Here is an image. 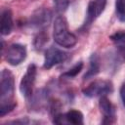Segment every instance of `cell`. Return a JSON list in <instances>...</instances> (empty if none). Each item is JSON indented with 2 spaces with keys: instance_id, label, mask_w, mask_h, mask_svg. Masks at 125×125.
Segmentation results:
<instances>
[{
  "instance_id": "6da1fadb",
  "label": "cell",
  "mask_w": 125,
  "mask_h": 125,
  "mask_svg": "<svg viewBox=\"0 0 125 125\" xmlns=\"http://www.w3.org/2000/svg\"><path fill=\"white\" fill-rule=\"evenodd\" d=\"M15 94V78L9 69L1 71L0 78V116L3 117L11 112L17 103L14 99Z\"/></svg>"
},
{
  "instance_id": "7a4b0ae2",
  "label": "cell",
  "mask_w": 125,
  "mask_h": 125,
  "mask_svg": "<svg viewBox=\"0 0 125 125\" xmlns=\"http://www.w3.org/2000/svg\"><path fill=\"white\" fill-rule=\"evenodd\" d=\"M53 38L59 46L63 48H72L77 43L76 35L69 31L67 21L62 15L56 17L54 21Z\"/></svg>"
},
{
  "instance_id": "3957f363",
  "label": "cell",
  "mask_w": 125,
  "mask_h": 125,
  "mask_svg": "<svg viewBox=\"0 0 125 125\" xmlns=\"http://www.w3.org/2000/svg\"><path fill=\"white\" fill-rule=\"evenodd\" d=\"M112 91H113V84L110 80L98 79L90 83L88 86H86L82 90V93L85 97L96 98V97L106 96L107 94L112 93Z\"/></svg>"
},
{
  "instance_id": "277c9868",
  "label": "cell",
  "mask_w": 125,
  "mask_h": 125,
  "mask_svg": "<svg viewBox=\"0 0 125 125\" xmlns=\"http://www.w3.org/2000/svg\"><path fill=\"white\" fill-rule=\"evenodd\" d=\"M36 74H37V68L34 63H30L23 76L21 77V80L20 82V91L21 95L25 99H30L33 95V88L36 80Z\"/></svg>"
},
{
  "instance_id": "5b68a950",
  "label": "cell",
  "mask_w": 125,
  "mask_h": 125,
  "mask_svg": "<svg viewBox=\"0 0 125 125\" xmlns=\"http://www.w3.org/2000/svg\"><path fill=\"white\" fill-rule=\"evenodd\" d=\"M52 16L53 14L50 9L45 7L38 8L31 14L27 23L32 28H36L39 30L46 29V27H48L49 23L52 21Z\"/></svg>"
},
{
  "instance_id": "8992f818",
  "label": "cell",
  "mask_w": 125,
  "mask_h": 125,
  "mask_svg": "<svg viewBox=\"0 0 125 125\" xmlns=\"http://www.w3.org/2000/svg\"><path fill=\"white\" fill-rule=\"evenodd\" d=\"M107 0H90L87 6L85 21L82 25L83 28L87 29L104 11Z\"/></svg>"
},
{
  "instance_id": "52a82bcc",
  "label": "cell",
  "mask_w": 125,
  "mask_h": 125,
  "mask_svg": "<svg viewBox=\"0 0 125 125\" xmlns=\"http://www.w3.org/2000/svg\"><path fill=\"white\" fill-rule=\"evenodd\" d=\"M69 57V54L54 46L49 47L45 52L44 57V68L50 69L53 66L64 62Z\"/></svg>"
},
{
  "instance_id": "ba28073f",
  "label": "cell",
  "mask_w": 125,
  "mask_h": 125,
  "mask_svg": "<svg viewBox=\"0 0 125 125\" xmlns=\"http://www.w3.org/2000/svg\"><path fill=\"white\" fill-rule=\"evenodd\" d=\"M26 54V47L24 45L14 43L7 48V51L5 53V60L9 64L16 66L25 60Z\"/></svg>"
},
{
  "instance_id": "9c48e42d",
  "label": "cell",
  "mask_w": 125,
  "mask_h": 125,
  "mask_svg": "<svg viewBox=\"0 0 125 125\" xmlns=\"http://www.w3.org/2000/svg\"><path fill=\"white\" fill-rule=\"evenodd\" d=\"M99 107L103 113L102 124H113L116 121L115 106L106 96L100 97Z\"/></svg>"
},
{
  "instance_id": "30bf717a",
  "label": "cell",
  "mask_w": 125,
  "mask_h": 125,
  "mask_svg": "<svg viewBox=\"0 0 125 125\" xmlns=\"http://www.w3.org/2000/svg\"><path fill=\"white\" fill-rule=\"evenodd\" d=\"M101 71V60L97 53H93L89 58V66L85 74L83 75V80H89L99 74Z\"/></svg>"
},
{
  "instance_id": "8fae6325",
  "label": "cell",
  "mask_w": 125,
  "mask_h": 125,
  "mask_svg": "<svg viewBox=\"0 0 125 125\" xmlns=\"http://www.w3.org/2000/svg\"><path fill=\"white\" fill-rule=\"evenodd\" d=\"M14 26L13 21V14L10 9H5L1 13L0 19V31L2 35H8L11 33Z\"/></svg>"
},
{
  "instance_id": "7c38bea8",
  "label": "cell",
  "mask_w": 125,
  "mask_h": 125,
  "mask_svg": "<svg viewBox=\"0 0 125 125\" xmlns=\"http://www.w3.org/2000/svg\"><path fill=\"white\" fill-rule=\"evenodd\" d=\"M64 123H70L73 125L83 124V113L76 109H70L67 112L63 113Z\"/></svg>"
},
{
  "instance_id": "4fadbf2b",
  "label": "cell",
  "mask_w": 125,
  "mask_h": 125,
  "mask_svg": "<svg viewBox=\"0 0 125 125\" xmlns=\"http://www.w3.org/2000/svg\"><path fill=\"white\" fill-rule=\"evenodd\" d=\"M49 41L48 32H46V29L39 30L38 33L35 35L33 39V46L37 51H40L43 49V47L46 45V43Z\"/></svg>"
},
{
  "instance_id": "5bb4252c",
  "label": "cell",
  "mask_w": 125,
  "mask_h": 125,
  "mask_svg": "<svg viewBox=\"0 0 125 125\" xmlns=\"http://www.w3.org/2000/svg\"><path fill=\"white\" fill-rule=\"evenodd\" d=\"M83 66H84L83 62H76L72 67H70L68 70H66L65 72H63V73L62 74V78H66V79L74 78L75 76H77V75L80 73V71L82 70Z\"/></svg>"
},
{
  "instance_id": "9a60e30c",
  "label": "cell",
  "mask_w": 125,
  "mask_h": 125,
  "mask_svg": "<svg viewBox=\"0 0 125 125\" xmlns=\"http://www.w3.org/2000/svg\"><path fill=\"white\" fill-rule=\"evenodd\" d=\"M115 12L118 20L120 21H125V0H116Z\"/></svg>"
},
{
  "instance_id": "2e32d148",
  "label": "cell",
  "mask_w": 125,
  "mask_h": 125,
  "mask_svg": "<svg viewBox=\"0 0 125 125\" xmlns=\"http://www.w3.org/2000/svg\"><path fill=\"white\" fill-rule=\"evenodd\" d=\"M109 39L117 46L125 45V30H118L109 36Z\"/></svg>"
},
{
  "instance_id": "e0dca14e",
  "label": "cell",
  "mask_w": 125,
  "mask_h": 125,
  "mask_svg": "<svg viewBox=\"0 0 125 125\" xmlns=\"http://www.w3.org/2000/svg\"><path fill=\"white\" fill-rule=\"evenodd\" d=\"M54 2V6H55V9L58 13H63L67 10L68 6H69V3H70V0H53Z\"/></svg>"
},
{
  "instance_id": "ac0fdd59",
  "label": "cell",
  "mask_w": 125,
  "mask_h": 125,
  "mask_svg": "<svg viewBox=\"0 0 125 125\" xmlns=\"http://www.w3.org/2000/svg\"><path fill=\"white\" fill-rule=\"evenodd\" d=\"M116 54L122 62H125V45H119L116 48Z\"/></svg>"
},
{
  "instance_id": "d6986e66",
  "label": "cell",
  "mask_w": 125,
  "mask_h": 125,
  "mask_svg": "<svg viewBox=\"0 0 125 125\" xmlns=\"http://www.w3.org/2000/svg\"><path fill=\"white\" fill-rule=\"evenodd\" d=\"M7 123H13V124H27L29 123V120L26 118V117H21V118H19L17 120H13V121H9Z\"/></svg>"
},
{
  "instance_id": "ffe728a7",
  "label": "cell",
  "mask_w": 125,
  "mask_h": 125,
  "mask_svg": "<svg viewBox=\"0 0 125 125\" xmlns=\"http://www.w3.org/2000/svg\"><path fill=\"white\" fill-rule=\"evenodd\" d=\"M119 93H120V98H121L122 104H123V105H124V107H125V82L121 85Z\"/></svg>"
}]
</instances>
